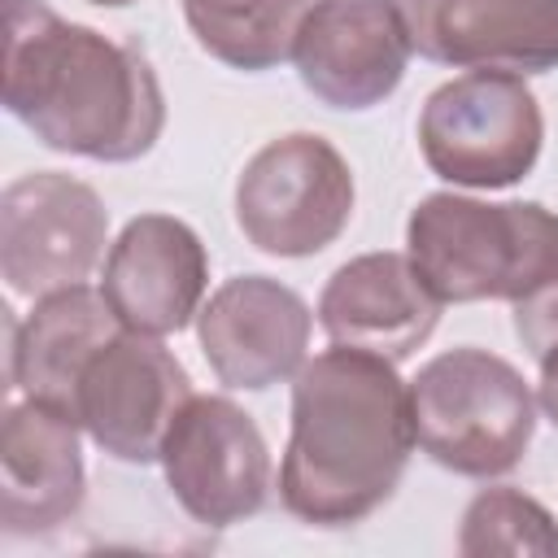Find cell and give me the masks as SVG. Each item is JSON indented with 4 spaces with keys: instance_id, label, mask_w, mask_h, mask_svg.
Segmentation results:
<instances>
[{
    "instance_id": "3957f363",
    "label": "cell",
    "mask_w": 558,
    "mask_h": 558,
    "mask_svg": "<svg viewBox=\"0 0 558 558\" xmlns=\"http://www.w3.org/2000/svg\"><path fill=\"white\" fill-rule=\"evenodd\" d=\"M405 253L445 305H519L558 283V214L536 201L432 192L405 222Z\"/></svg>"
},
{
    "instance_id": "7c38bea8",
    "label": "cell",
    "mask_w": 558,
    "mask_h": 558,
    "mask_svg": "<svg viewBox=\"0 0 558 558\" xmlns=\"http://www.w3.org/2000/svg\"><path fill=\"white\" fill-rule=\"evenodd\" d=\"M209 257L201 235L170 214H140L109 244L100 292L118 323L140 336L183 331L205 301Z\"/></svg>"
},
{
    "instance_id": "ffe728a7",
    "label": "cell",
    "mask_w": 558,
    "mask_h": 558,
    "mask_svg": "<svg viewBox=\"0 0 558 558\" xmlns=\"http://www.w3.org/2000/svg\"><path fill=\"white\" fill-rule=\"evenodd\" d=\"M536 362H541V397H536V401H541V410L549 414V423L558 427V340H554Z\"/></svg>"
},
{
    "instance_id": "d6986e66",
    "label": "cell",
    "mask_w": 558,
    "mask_h": 558,
    "mask_svg": "<svg viewBox=\"0 0 558 558\" xmlns=\"http://www.w3.org/2000/svg\"><path fill=\"white\" fill-rule=\"evenodd\" d=\"M514 331L532 349V357H541L558 340V283H549L545 292L514 305Z\"/></svg>"
},
{
    "instance_id": "5b68a950",
    "label": "cell",
    "mask_w": 558,
    "mask_h": 558,
    "mask_svg": "<svg viewBox=\"0 0 558 558\" xmlns=\"http://www.w3.org/2000/svg\"><path fill=\"white\" fill-rule=\"evenodd\" d=\"M545 118L523 83L506 70H471L440 83L418 113V148L432 174L453 187H514L532 174Z\"/></svg>"
},
{
    "instance_id": "6da1fadb",
    "label": "cell",
    "mask_w": 558,
    "mask_h": 558,
    "mask_svg": "<svg viewBox=\"0 0 558 558\" xmlns=\"http://www.w3.org/2000/svg\"><path fill=\"white\" fill-rule=\"evenodd\" d=\"M414 453L410 384L397 362L331 344L292 379L279 501L310 527H353L401 484Z\"/></svg>"
},
{
    "instance_id": "ba28073f",
    "label": "cell",
    "mask_w": 558,
    "mask_h": 558,
    "mask_svg": "<svg viewBox=\"0 0 558 558\" xmlns=\"http://www.w3.org/2000/svg\"><path fill=\"white\" fill-rule=\"evenodd\" d=\"M157 462L174 501L201 527H235L270 497V449L253 414L231 397L192 392L174 414Z\"/></svg>"
},
{
    "instance_id": "44dd1931",
    "label": "cell",
    "mask_w": 558,
    "mask_h": 558,
    "mask_svg": "<svg viewBox=\"0 0 558 558\" xmlns=\"http://www.w3.org/2000/svg\"><path fill=\"white\" fill-rule=\"evenodd\" d=\"M87 4H105V9H122V4H135V0H87Z\"/></svg>"
},
{
    "instance_id": "7a4b0ae2",
    "label": "cell",
    "mask_w": 558,
    "mask_h": 558,
    "mask_svg": "<svg viewBox=\"0 0 558 558\" xmlns=\"http://www.w3.org/2000/svg\"><path fill=\"white\" fill-rule=\"evenodd\" d=\"M4 109L39 144L92 161H135L166 126L148 57L44 0H4Z\"/></svg>"
},
{
    "instance_id": "9a60e30c",
    "label": "cell",
    "mask_w": 558,
    "mask_h": 558,
    "mask_svg": "<svg viewBox=\"0 0 558 558\" xmlns=\"http://www.w3.org/2000/svg\"><path fill=\"white\" fill-rule=\"evenodd\" d=\"M440 310L445 301L410 253H362L344 262L318 296V323L331 344L366 349L388 362L410 357L436 331Z\"/></svg>"
},
{
    "instance_id": "30bf717a",
    "label": "cell",
    "mask_w": 558,
    "mask_h": 558,
    "mask_svg": "<svg viewBox=\"0 0 558 558\" xmlns=\"http://www.w3.org/2000/svg\"><path fill=\"white\" fill-rule=\"evenodd\" d=\"M410 52L397 0H314L296 31L292 65L323 105L371 109L397 92Z\"/></svg>"
},
{
    "instance_id": "e0dca14e",
    "label": "cell",
    "mask_w": 558,
    "mask_h": 558,
    "mask_svg": "<svg viewBox=\"0 0 558 558\" xmlns=\"http://www.w3.org/2000/svg\"><path fill=\"white\" fill-rule=\"evenodd\" d=\"M310 4L314 0H183V17L214 61L262 74L292 57Z\"/></svg>"
},
{
    "instance_id": "277c9868",
    "label": "cell",
    "mask_w": 558,
    "mask_h": 558,
    "mask_svg": "<svg viewBox=\"0 0 558 558\" xmlns=\"http://www.w3.org/2000/svg\"><path fill=\"white\" fill-rule=\"evenodd\" d=\"M532 384L497 353L462 344L410 379L414 445L445 471L493 480L523 462L536 432Z\"/></svg>"
},
{
    "instance_id": "9c48e42d",
    "label": "cell",
    "mask_w": 558,
    "mask_h": 558,
    "mask_svg": "<svg viewBox=\"0 0 558 558\" xmlns=\"http://www.w3.org/2000/svg\"><path fill=\"white\" fill-rule=\"evenodd\" d=\"M187 397L192 379L161 336L118 331L83 366L74 414L109 458L148 466L161 458L166 432Z\"/></svg>"
},
{
    "instance_id": "ac0fdd59",
    "label": "cell",
    "mask_w": 558,
    "mask_h": 558,
    "mask_svg": "<svg viewBox=\"0 0 558 558\" xmlns=\"http://www.w3.org/2000/svg\"><path fill=\"white\" fill-rule=\"evenodd\" d=\"M458 549L466 558H488V554L558 558V523L536 497H527L510 484L484 488L471 497V506L462 514Z\"/></svg>"
},
{
    "instance_id": "8fae6325",
    "label": "cell",
    "mask_w": 558,
    "mask_h": 558,
    "mask_svg": "<svg viewBox=\"0 0 558 558\" xmlns=\"http://www.w3.org/2000/svg\"><path fill=\"white\" fill-rule=\"evenodd\" d=\"M310 331V305L270 275L227 279L196 314L201 353L218 384L235 392H262L296 379L305 366Z\"/></svg>"
},
{
    "instance_id": "5bb4252c",
    "label": "cell",
    "mask_w": 558,
    "mask_h": 558,
    "mask_svg": "<svg viewBox=\"0 0 558 558\" xmlns=\"http://www.w3.org/2000/svg\"><path fill=\"white\" fill-rule=\"evenodd\" d=\"M78 418L44 401H9L0 427V523L9 536H39L83 506Z\"/></svg>"
},
{
    "instance_id": "2e32d148",
    "label": "cell",
    "mask_w": 558,
    "mask_h": 558,
    "mask_svg": "<svg viewBox=\"0 0 558 558\" xmlns=\"http://www.w3.org/2000/svg\"><path fill=\"white\" fill-rule=\"evenodd\" d=\"M118 331H126V327L118 323V314L109 310L100 288L74 283V288L48 292L35 301V310L22 323H13L9 379L22 397L74 414L83 366Z\"/></svg>"
},
{
    "instance_id": "4fadbf2b",
    "label": "cell",
    "mask_w": 558,
    "mask_h": 558,
    "mask_svg": "<svg viewBox=\"0 0 558 558\" xmlns=\"http://www.w3.org/2000/svg\"><path fill=\"white\" fill-rule=\"evenodd\" d=\"M418 57L453 70L558 65V0H397Z\"/></svg>"
},
{
    "instance_id": "52a82bcc",
    "label": "cell",
    "mask_w": 558,
    "mask_h": 558,
    "mask_svg": "<svg viewBox=\"0 0 558 558\" xmlns=\"http://www.w3.org/2000/svg\"><path fill=\"white\" fill-rule=\"evenodd\" d=\"M109 209L74 174L31 170L0 196V275L17 296H48L87 283L105 257Z\"/></svg>"
},
{
    "instance_id": "8992f818",
    "label": "cell",
    "mask_w": 558,
    "mask_h": 558,
    "mask_svg": "<svg viewBox=\"0 0 558 558\" xmlns=\"http://www.w3.org/2000/svg\"><path fill=\"white\" fill-rule=\"evenodd\" d=\"M353 214L349 161L310 131L262 144L235 183V222L244 240L270 257L323 253Z\"/></svg>"
}]
</instances>
